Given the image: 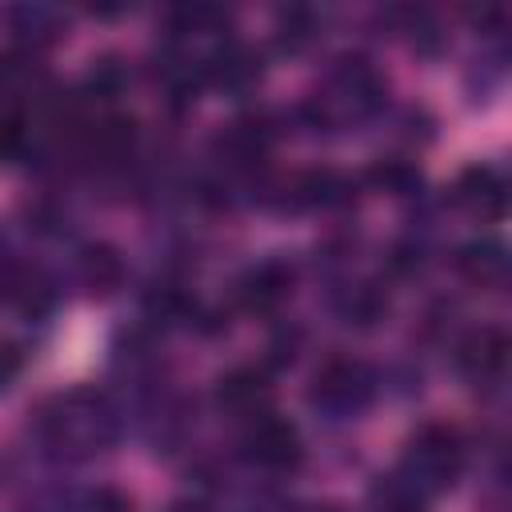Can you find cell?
<instances>
[{
  "instance_id": "6da1fadb",
  "label": "cell",
  "mask_w": 512,
  "mask_h": 512,
  "mask_svg": "<svg viewBox=\"0 0 512 512\" xmlns=\"http://www.w3.org/2000/svg\"><path fill=\"white\" fill-rule=\"evenodd\" d=\"M36 444L56 460H92L120 436L116 404L96 388H72L48 396L32 416Z\"/></svg>"
},
{
  "instance_id": "7a4b0ae2",
  "label": "cell",
  "mask_w": 512,
  "mask_h": 512,
  "mask_svg": "<svg viewBox=\"0 0 512 512\" xmlns=\"http://www.w3.org/2000/svg\"><path fill=\"white\" fill-rule=\"evenodd\" d=\"M380 376L360 356H328L308 384V404L328 420H352L376 400Z\"/></svg>"
},
{
  "instance_id": "3957f363",
  "label": "cell",
  "mask_w": 512,
  "mask_h": 512,
  "mask_svg": "<svg viewBox=\"0 0 512 512\" xmlns=\"http://www.w3.org/2000/svg\"><path fill=\"white\" fill-rule=\"evenodd\" d=\"M460 468H464V436L452 424H424V428H416L412 440L404 444V456H400V472L424 496H436L448 484H456Z\"/></svg>"
},
{
  "instance_id": "277c9868",
  "label": "cell",
  "mask_w": 512,
  "mask_h": 512,
  "mask_svg": "<svg viewBox=\"0 0 512 512\" xmlns=\"http://www.w3.org/2000/svg\"><path fill=\"white\" fill-rule=\"evenodd\" d=\"M280 136H284V120L268 108H256V112H244V116L228 120L216 132L212 156L220 160V168L228 176H256V172H264V160H268V152L276 148Z\"/></svg>"
},
{
  "instance_id": "5b68a950",
  "label": "cell",
  "mask_w": 512,
  "mask_h": 512,
  "mask_svg": "<svg viewBox=\"0 0 512 512\" xmlns=\"http://www.w3.org/2000/svg\"><path fill=\"white\" fill-rule=\"evenodd\" d=\"M240 456L260 472H296L304 460V444H300L296 424H288L276 412H264L256 420H244Z\"/></svg>"
},
{
  "instance_id": "8992f818",
  "label": "cell",
  "mask_w": 512,
  "mask_h": 512,
  "mask_svg": "<svg viewBox=\"0 0 512 512\" xmlns=\"http://www.w3.org/2000/svg\"><path fill=\"white\" fill-rule=\"evenodd\" d=\"M296 284V268L284 256H264L256 264H248L236 280V304L248 316H272L280 312V304L292 296Z\"/></svg>"
},
{
  "instance_id": "52a82bcc",
  "label": "cell",
  "mask_w": 512,
  "mask_h": 512,
  "mask_svg": "<svg viewBox=\"0 0 512 512\" xmlns=\"http://www.w3.org/2000/svg\"><path fill=\"white\" fill-rule=\"evenodd\" d=\"M0 296L24 316V320H48L60 304V284L40 264L4 260L0 264Z\"/></svg>"
},
{
  "instance_id": "ba28073f",
  "label": "cell",
  "mask_w": 512,
  "mask_h": 512,
  "mask_svg": "<svg viewBox=\"0 0 512 512\" xmlns=\"http://www.w3.org/2000/svg\"><path fill=\"white\" fill-rule=\"evenodd\" d=\"M260 76H264V56L252 44H244V40H224L200 64V80L220 88V92H228V96L252 92L260 84Z\"/></svg>"
},
{
  "instance_id": "9c48e42d",
  "label": "cell",
  "mask_w": 512,
  "mask_h": 512,
  "mask_svg": "<svg viewBox=\"0 0 512 512\" xmlns=\"http://www.w3.org/2000/svg\"><path fill=\"white\" fill-rule=\"evenodd\" d=\"M456 368L476 388H496L508 372V336H504V328L484 324V328L468 332L456 344Z\"/></svg>"
},
{
  "instance_id": "30bf717a",
  "label": "cell",
  "mask_w": 512,
  "mask_h": 512,
  "mask_svg": "<svg viewBox=\"0 0 512 512\" xmlns=\"http://www.w3.org/2000/svg\"><path fill=\"white\" fill-rule=\"evenodd\" d=\"M216 408L236 420H256L272 412V380L260 364H240L216 380Z\"/></svg>"
},
{
  "instance_id": "8fae6325",
  "label": "cell",
  "mask_w": 512,
  "mask_h": 512,
  "mask_svg": "<svg viewBox=\"0 0 512 512\" xmlns=\"http://www.w3.org/2000/svg\"><path fill=\"white\" fill-rule=\"evenodd\" d=\"M452 200L464 212L480 216V220H500L504 208H508V180H504V172L496 164H472V168H464L456 176Z\"/></svg>"
},
{
  "instance_id": "7c38bea8",
  "label": "cell",
  "mask_w": 512,
  "mask_h": 512,
  "mask_svg": "<svg viewBox=\"0 0 512 512\" xmlns=\"http://www.w3.org/2000/svg\"><path fill=\"white\" fill-rule=\"evenodd\" d=\"M4 28L8 36L16 40L20 52H44L52 48L60 36H64V16L60 8H48V4H16V8H4Z\"/></svg>"
},
{
  "instance_id": "4fadbf2b",
  "label": "cell",
  "mask_w": 512,
  "mask_h": 512,
  "mask_svg": "<svg viewBox=\"0 0 512 512\" xmlns=\"http://www.w3.org/2000/svg\"><path fill=\"white\" fill-rule=\"evenodd\" d=\"M72 280L88 292V296H108L124 284V260L112 244L96 240V244H84L76 256H72Z\"/></svg>"
},
{
  "instance_id": "5bb4252c",
  "label": "cell",
  "mask_w": 512,
  "mask_h": 512,
  "mask_svg": "<svg viewBox=\"0 0 512 512\" xmlns=\"http://www.w3.org/2000/svg\"><path fill=\"white\" fill-rule=\"evenodd\" d=\"M332 308L340 316V324L348 328H376L384 316H388V296L380 284H368V280H356V284H344L336 296H332Z\"/></svg>"
},
{
  "instance_id": "9a60e30c",
  "label": "cell",
  "mask_w": 512,
  "mask_h": 512,
  "mask_svg": "<svg viewBox=\"0 0 512 512\" xmlns=\"http://www.w3.org/2000/svg\"><path fill=\"white\" fill-rule=\"evenodd\" d=\"M456 272L468 280V284H480V288H500L504 276H508V256H504V244L500 240H472L456 252Z\"/></svg>"
},
{
  "instance_id": "2e32d148",
  "label": "cell",
  "mask_w": 512,
  "mask_h": 512,
  "mask_svg": "<svg viewBox=\"0 0 512 512\" xmlns=\"http://www.w3.org/2000/svg\"><path fill=\"white\" fill-rule=\"evenodd\" d=\"M0 92H4L12 104H20V100H40V96L48 92V76H44L40 60H36L32 52H20V48L4 52V56H0Z\"/></svg>"
},
{
  "instance_id": "e0dca14e",
  "label": "cell",
  "mask_w": 512,
  "mask_h": 512,
  "mask_svg": "<svg viewBox=\"0 0 512 512\" xmlns=\"http://www.w3.org/2000/svg\"><path fill=\"white\" fill-rule=\"evenodd\" d=\"M428 500L432 496H424L400 468L388 472V476H380L368 488V508L372 512H428Z\"/></svg>"
},
{
  "instance_id": "ac0fdd59",
  "label": "cell",
  "mask_w": 512,
  "mask_h": 512,
  "mask_svg": "<svg viewBox=\"0 0 512 512\" xmlns=\"http://www.w3.org/2000/svg\"><path fill=\"white\" fill-rule=\"evenodd\" d=\"M320 28H324V16L316 8H284L276 16V44L280 52H304L320 40Z\"/></svg>"
},
{
  "instance_id": "d6986e66",
  "label": "cell",
  "mask_w": 512,
  "mask_h": 512,
  "mask_svg": "<svg viewBox=\"0 0 512 512\" xmlns=\"http://www.w3.org/2000/svg\"><path fill=\"white\" fill-rule=\"evenodd\" d=\"M128 88V64L120 56H100L92 60L88 76H84V100L96 108V104H112L120 92Z\"/></svg>"
},
{
  "instance_id": "ffe728a7",
  "label": "cell",
  "mask_w": 512,
  "mask_h": 512,
  "mask_svg": "<svg viewBox=\"0 0 512 512\" xmlns=\"http://www.w3.org/2000/svg\"><path fill=\"white\" fill-rule=\"evenodd\" d=\"M368 184L376 192H388V196H412L420 188V168L404 156H388V160H376L368 168Z\"/></svg>"
},
{
  "instance_id": "44dd1931",
  "label": "cell",
  "mask_w": 512,
  "mask_h": 512,
  "mask_svg": "<svg viewBox=\"0 0 512 512\" xmlns=\"http://www.w3.org/2000/svg\"><path fill=\"white\" fill-rule=\"evenodd\" d=\"M384 264H388V276H396V280H416V276L428 268V244L416 240V236H404V240H396V244L388 248Z\"/></svg>"
},
{
  "instance_id": "7402d4cb",
  "label": "cell",
  "mask_w": 512,
  "mask_h": 512,
  "mask_svg": "<svg viewBox=\"0 0 512 512\" xmlns=\"http://www.w3.org/2000/svg\"><path fill=\"white\" fill-rule=\"evenodd\" d=\"M84 508L88 512H132V500L116 488H96V492H84Z\"/></svg>"
},
{
  "instance_id": "603a6c76",
  "label": "cell",
  "mask_w": 512,
  "mask_h": 512,
  "mask_svg": "<svg viewBox=\"0 0 512 512\" xmlns=\"http://www.w3.org/2000/svg\"><path fill=\"white\" fill-rule=\"evenodd\" d=\"M296 348H300V328H292V332H280V336H272V344H268V352H272V364H292Z\"/></svg>"
},
{
  "instance_id": "cb8c5ba5",
  "label": "cell",
  "mask_w": 512,
  "mask_h": 512,
  "mask_svg": "<svg viewBox=\"0 0 512 512\" xmlns=\"http://www.w3.org/2000/svg\"><path fill=\"white\" fill-rule=\"evenodd\" d=\"M20 372V352L12 344H0V388H8Z\"/></svg>"
},
{
  "instance_id": "d4e9b609",
  "label": "cell",
  "mask_w": 512,
  "mask_h": 512,
  "mask_svg": "<svg viewBox=\"0 0 512 512\" xmlns=\"http://www.w3.org/2000/svg\"><path fill=\"white\" fill-rule=\"evenodd\" d=\"M248 512H312V504H296V500H280V496H268V500L252 504Z\"/></svg>"
},
{
  "instance_id": "484cf974",
  "label": "cell",
  "mask_w": 512,
  "mask_h": 512,
  "mask_svg": "<svg viewBox=\"0 0 512 512\" xmlns=\"http://www.w3.org/2000/svg\"><path fill=\"white\" fill-rule=\"evenodd\" d=\"M168 512H212V508H208L204 500H176Z\"/></svg>"
}]
</instances>
